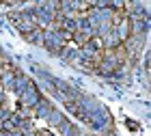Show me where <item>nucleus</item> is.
<instances>
[{
  "instance_id": "2",
  "label": "nucleus",
  "mask_w": 151,
  "mask_h": 136,
  "mask_svg": "<svg viewBox=\"0 0 151 136\" xmlns=\"http://www.w3.org/2000/svg\"><path fill=\"white\" fill-rule=\"evenodd\" d=\"M28 41H32V43H37V45H41V43H45V35L41 32L39 28H35V30H30V32H26L24 35Z\"/></svg>"
},
{
  "instance_id": "1",
  "label": "nucleus",
  "mask_w": 151,
  "mask_h": 136,
  "mask_svg": "<svg viewBox=\"0 0 151 136\" xmlns=\"http://www.w3.org/2000/svg\"><path fill=\"white\" fill-rule=\"evenodd\" d=\"M71 39H73L80 47H84V45L93 39V30H91V28H76V30L71 32Z\"/></svg>"
}]
</instances>
